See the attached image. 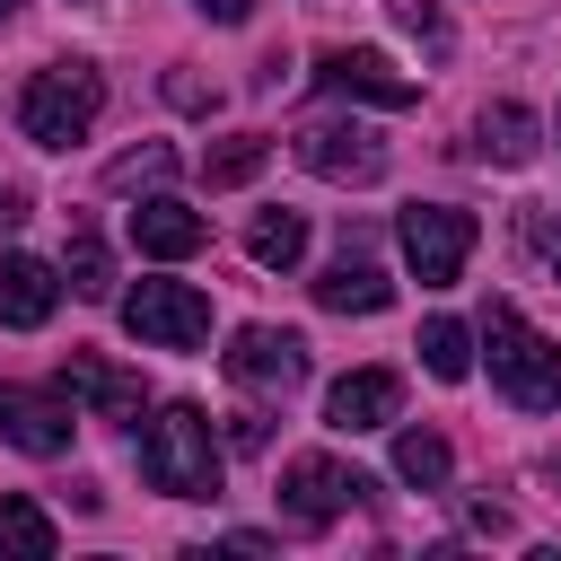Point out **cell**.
Here are the masks:
<instances>
[{"label": "cell", "instance_id": "cell-1", "mask_svg": "<svg viewBox=\"0 0 561 561\" xmlns=\"http://www.w3.org/2000/svg\"><path fill=\"white\" fill-rule=\"evenodd\" d=\"M140 482L167 500H219V438L202 403H158V421L140 430Z\"/></svg>", "mask_w": 561, "mask_h": 561}, {"label": "cell", "instance_id": "cell-2", "mask_svg": "<svg viewBox=\"0 0 561 561\" xmlns=\"http://www.w3.org/2000/svg\"><path fill=\"white\" fill-rule=\"evenodd\" d=\"M482 351H491V386H500L517 412H552V403H561V342L535 333L508 298L482 307Z\"/></svg>", "mask_w": 561, "mask_h": 561}, {"label": "cell", "instance_id": "cell-3", "mask_svg": "<svg viewBox=\"0 0 561 561\" xmlns=\"http://www.w3.org/2000/svg\"><path fill=\"white\" fill-rule=\"evenodd\" d=\"M96 105H105L96 61H44V70L18 88V131H26L35 149H70V140H88Z\"/></svg>", "mask_w": 561, "mask_h": 561}, {"label": "cell", "instance_id": "cell-4", "mask_svg": "<svg viewBox=\"0 0 561 561\" xmlns=\"http://www.w3.org/2000/svg\"><path fill=\"white\" fill-rule=\"evenodd\" d=\"M394 237H403L412 280L447 289V280L465 272V254H473V210H456V202H412V210L394 219Z\"/></svg>", "mask_w": 561, "mask_h": 561}, {"label": "cell", "instance_id": "cell-5", "mask_svg": "<svg viewBox=\"0 0 561 561\" xmlns=\"http://www.w3.org/2000/svg\"><path fill=\"white\" fill-rule=\"evenodd\" d=\"M123 324L149 342V351H202L210 342V298L193 280H140L123 298Z\"/></svg>", "mask_w": 561, "mask_h": 561}, {"label": "cell", "instance_id": "cell-6", "mask_svg": "<svg viewBox=\"0 0 561 561\" xmlns=\"http://www.w3.org/2000/svg\"><path fill=\"white\" fill-rule=\"evenodd\" d=\"M316 88L324 96H342V105H386V114H403L421 88L386 61V53H368V44H333V53H316Z\"/></svg>", "mask_w": 561, "mask_h": 561}, {"label": "cell", "instance_id": "cell-7", "mask_svg": "<svg viewBox=\"0 0 561 561\" xmlns=\"http://www.w3.org/2000/svg\"><path fill=\"white\" fill-rule=\"evenodd\" d=\"M359 491H377V482L351 473V465H333V456H289V465H280V508H289V526H333Z\"/></svg>", "mask_w": 561, "mask_h": 561}, {"label": "cell", "instance_id": "cell-8", "mask_svg": "<svg viewBox=\"0 0 561 561\" xmlns=\"http://www.w3.org/2000/svg\"><path fill=\"white\" fill-rule=\"evenodd\" d=\"M228 377H237L245 394H289V386L307 377V342L280 333V324H245V333L228 342Z\"/></svg>", "mask_w": 561, "mask_h": 561}, {"label": "cell", "instance_id": "cell-9", "mask_svg": "<svg viewBox=\"0 0 561 561\" xmlns=\"http://www.w3.org/2000/svg\"><path fill=\"white\" fill-rule=\"evenodd\" d=\"M298 167L324 175V184H377V175H386V149H377L359 123H307V131H298Z\"/></svg>", "mask_w": 561, "mask_h": 561}, {"label": "cell", "instance_id": "cell-10", "mask_svg": "<svg viewBox=\"0 0 561 561\" xmlns=\"http://www.w3.org/2000/svg\"><path fill=\"white\" fill-rule=\"evenodd\" d=\"M0 438H9L18 456H70V394L0 386Z\"/></svg>", "mask_w": 561, "mask_h": 561}, {"label": "cell", "instance_id": "cell-11", "mask_svg": "<svg viewBox=\"0 0 561 561\" xmlns=\"http://www.w3.org/2000/svg\"><path fill=\"white\" fill-rule=\"evenodd\" d=\"M61 394H70V403H88L96 421H140V403H149V394H140V377H131V368H114V359H96V351H70V359H61Z\"/></svg>", "mask_w": 561, "mask_h": 561}, {"label": "cell", "instance_id": "cell-12", "mask_svg": "<svg viewBox=\"0 0 561 561\" xmlns=\"http://www.w3.org/2000/svg\"><path fill=\"white\" fill-rule=\"evenodd\" d=\"M123 228H131V245H140L149 263H184V254H202V245H210V219H202V210H184V202H167V193H149Z\"/></svg>", "mask_w": 561, "mask_h": 561}, {"label": "cell", "instance_id": "cell-13", "mask_svg": "<svg viewBox=\"0 0 561 561\" xmlns=\"http://www.w3.org/2000/svg\"><path fill=\"white\" fill-rule=\"evenodd\" d=\"M394 412H403V377L394 368H351L324 394V430H386Z\"/></svg>", "mask_w": 561, "mask_h": 561}, {"label": "cell", "instance_id": "cell-14", "mask_svg": "<svg viewBox=\"0 0 561 561\" xmlns=\"http://www.w3.org/2000/svg\"><path fill=\"white\" fill-rule=\"evenodd\" d=\"M394 298V280L377 272V254H359V245H342L324 272H316V307L324 316H377Z\"/></svg>", "mask_w": 561, "mask_h": 561}, {"label": "cell", "instance_id": "cell-15", "mask_svg": "<svg viewBox=\"0 0 561 561\" xmlns=\"http://www.w3.org/2000/svg\"><path fill=\"white\" fill-rule=\"evenodd\" d=\"M53 298H61V280H53V263H35V254H0V324H44L53 316Z\"/></svg>", "mask_w": 561, "mask_h": 561}, {"label": "cell", "instance_id": "cell-16", "mask_svg": "<svg viewBox=\"0 0 561 561\" xmlns=\"http://www.w3.org/2000/svg\"><path fill=\"white\" fill-rule=\"evenodd\" d=\"M53 543H61L53 517H44L26 491H9V500H0V561H53Z\"/></svg>", "mask_w": 561, "mask_h": 561}, {"label": "cell", "instance_id": "cell-17", "mask_svg": "<svg viewBox=\"0 0 561 561\" xmlns=\"http://www.w3.org/2000/svg\"><path fill=\"white\" fill-rule=\"evenodd\" d=\"M245 254H254L263 272H289V263L307 254V219H298V210H254V219H245Z\"/></svg>", "mask_w": 561, "mask_h": 561}, {"label": "cell", "instance_id": "cell-18", "mask_svg": "<svg viewBox=\"0 0 561 561\" xmlns=\"http://www.w3.org/2000/svg\"><path fill=\"white\" fill-rule=\"evenodd\" d=\"M394 473H403L412 491H447L456 456H447V438H438V430H394Z\"/></svg>", "mask_w": 561, "mask_h": 561}, {"label": "cell", "instance_id": "cell-19", "mask_svg": "<svg viewBox=\"0 0 561 561\" xmlns=\"http://www.w3.org/2000/svg\"><path fill=\"white\" fill-rule=\"evenodd\" d=\"M482 158L526 167V158H535V114H526V105H491V114H482Z\"/></svg>", "mask_w": 561, "mask_h": 561}, {"label": "cell", "instance_id": "cell-20", "mask_svg": "<svg viewBox=\"0 0 561 561\" xmlns=\"http://www.w3.org/2000/svg\"><path fill=\"white\" fill-rule=\"evenodd\" d=\"M263 158H272V140L237 131V140H219V149L202 158V184H210V193H228V184H254V175H263Z\"/></svg>", "mask_w": 561, "mask_h": 561}, {"label": "cell", "instance_id": "cell-21", "mask_svg": "<svg viewBox=\"0 0 561 561\" xmlns=\"http://www.w3.org/2000/svg\"><path fill=\"white\" fill-rule=\"evenodd\" d=\"M175 175V149L167 140H140V149H123L114 167H105V193H158Z\"/></svg>", "mask_w": 561, "mask_h": 561}, {"label": "cell", "instance_id": "cell-22", "mask_svg": "<svg viewBox=\"0 0 561 561\" xmlns=\"http://www.w3.org/2000/svg\"><path fill=\"white\" fill-rule=\"evenodd\" d=\"M421 368H430V377H447V386H456V377H465V368H473V333H465V324H456V316H430V324H421Z\"/></svg>", "mask_w": 561, "mask_h": 561}, {"label": "cell", "instance_id": "cell-23", "mask_svg": "<svg viewBox=\"0 0 561 561\" xmlns=\"http://www.w3.org/2000/svg\"><path fill=\"white\" fill-rule=\"evenodd\" d=\"M70 289L79 298H114V263H105L96 228H70Z\"/></svg>", "mask_w": 561, "mask_h": 561}, {"label": "cell", "instance_id": "cell-24", "mask_svg": "<svg viewBox=\"0 0 561 561\" xmlns=\"http://www.w3.org/2000/svg\"><path fill=\"white\" fill-rule=\"evenodd\" d=\"M386 9H394V18H403L421 44H447V26H438V0H386Z\"/></svg>", "mask_w": 561, "mask_h": 561}, {"label": "cell", "instance_id": "cell-25", "mask_svg": "<svg viewBox=\"0 0 561 561\" xmlns=\"http://www.w3.org/2000/svg\"><path fill=\"white\" fill-rule=\"evenodd\" d=\"M193 9H202V18H219V26H245V18H254V0H193Z\"/></svg>", "mask_w": 561, "mask_h": 561}, {"label": "cell", "instance_id": "cell-26", "mask_svg": "<svg viewBox=\"0 0 561 561\" xmlns=\"http://www.w3.org/2000/svg\"><path fill=\"white\" fill-rule=\"evenodd\" d=\"M18 219H26V210H18V193H9V184H0V237H9V228H18Z\"/></svg>", "mask_w": 561, "mask_h": 561}, {"label": "cell", "instance_id": "cell-27", "mask_svg": "<svg viewBox=\"0 0 561 561\" xmlns=\"http://www.w3.org/2000/svg\"><path fill=\"white\" fill-rule=\"evenodd\" d=\"M543 254H552V272H561V219H552V228H543Z\"/></svg>", "mask_w": 561, "mask_h": 561}, {"label": "cell", "instance_id": "cell-28", "mask_svg": "<svg viewBox=\"0 0 561 561\" xmlns=\"http://www.w3.org/2000/svg\"><path fill=\"white\" fill-rule=\"evenodd\" d=\"M9 18H18V0H0V26H9Z\"/></svg>", "mask_w": 561, "mask_h": 561}]
</instances>
